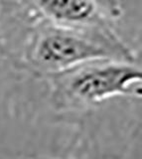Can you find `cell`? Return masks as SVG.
<instances>
[{"label":"cell","mask_w":142,"mask_h":159,"mask_svg":"<svg viewBox=\"0 0 142 159\" xmlns=\"http://www.w3.org/2000/svg\"><path fill=\"white\" fill-rule=\"evenodd\" d=\"M0 54H4V47L2 45V37L1 34H0Z\"/></svg>","instance_id":"277c9868"},{"label":"cell","mask_w":142,"mask_h":159,"mask_svg":"<svg viewBox=\"0 0 142 159\" xmlns=\"http://www.w3.org/2000/svg\"><path fill=\"white\" fill-rule=\"evenodd\" d=\"M59 108H85L115 96H141L137 62L95 59L49 76Z\"/></svg>","instance_id":"7a4b0ae2"},{"label":"cell","mask_w":142,"mask_h":159,"mask_svg":"<svg viewBox=\"0 0 142 159\" xmlns=\"http://www.w3.org/2000/svg\"><path fill=\"white\" fill-rule=\"evenodd\" d=\"M36 24L113 31L122 15L120 0H0Z\"/></svg>","instance_id":"3957f363"},{"label":"cell","mask_w":142,"mask_h":159,"mask_svg":"<svg viewBox=\"0 0 142 159\" xmlns=\"http://www.w3.org/2000/svg\"><path fill=\"white\" fill-rule=\"evenodd\" d=\"M26 62L43 75L60 73L95 59L137 62L131 49L113 31L37 24L26 47Z\"/></svg>","instance_id":"6da1fadb"}]
</instances>
